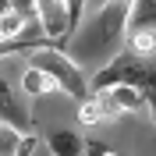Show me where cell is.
Instances as JSON below:
<instances>
[{
  "mask_svg": "<svg viewBox=\"0 0 156 156\" xmlns=\"http://www.w3.org/2000/svg\"><path fill=\"white\" fill-rule=\"evenodd\" d=\"M131 7L135 0H99L85 18L78 21L68 36V53L82 71L107 68L117 53L128 50V32H131Z\"/></svg>",
  "mask_w": 156,
  "mask_h": 156,
  "instance_id": "1",
  "label": "cell"
},
{
  "mask_svg": "<svg viewBox=\"0 0 156 156\" xmlns=\"http://www.w3.org/2000/svg\"><path fill=\"white\" fill-rule=\"evenodd\" d=\"M29 64L39 68V71H46V75L53 78L57 92H64V96H71V99H85L89 89H92L89 85V75L78 68L64 50H57V46H32Z\"/></svg>",
  "mask_w": 156,
  "mask_h": 156,
  "instance_id": "2",
  "label": "cell"
},
{
  "mask_svg": "<svg viewBox=\"0 0 156 156\" xmlns=\"http://www.w3.org/2000/svg\"><path fill=\"white\" fill-rule=\"evenodd\" d=\"M36 4V21L43 25L50 39H60L71 32V14H68V0H32Z\"/></svg>",
  "mask_w": 156,
  "mask_h": 156,
  "instance_id": "3",
  "label": "cell"
},
{
  "mask_svg": "<svg viewBox=\"0 0 156 156\" xmlns=\"http://www.w3.org/2000/svg\"><path fill=\"white\" fill-rule=\"evenodd\" d=\"M0 124H11V128H18V131H29L32 128L29 107H21V99L14 96V89L4 78V71H0Z\"/></svg>",
  "mask_w": 156,
  "mask_h": 156,
  "instance_id": "4",
  "label": "cell"
},
{
  "mask_svg": "<svg viewBox=\"0 0 156 156\" xmlns=\"http://www.w3.org/2000/svg\"><path fill=\"white\" fill-rule=\"evenodd\" d=\"M43 142H46L50 156H85L89 153L85 135H78L75 128H50L43 135Z\"/></svg>",
  "mask_w": 156,
  "mask_h": 156,
  "instance_id": "5",
  "label": "cell"
},
{
  "mask_svg": "<svg viewBox=\"0 0 156 156\" xmlns=\"http://www.w3.org/2000/svg\"><path fill=\"white\" fill-rule=\"evenodd\" d=\"M32 149H36L32 135H25L11 124H0V156H29Z\"/></svg>",
  "mask_w": 156,
  "mask_h": 156,
  "instance_id": "6",
  "label": "cell"
},
{
  "mask_svg": "<svg viewBox=\"0 0 156 156\" xmlns=\"http://www.w3.org/2000/svg\"><path fill=\"white\" fill-rule=\"evenodd\" d=\"M21 89H25V96H46V92H57V85H53V78L46 75V71L39 68H25V75H21Z\"/></svg>",
  "mask_w": 156,
  "mask_h": 156,
  "instance_id": "7",
  "label": "cell"
},
{
  "mask_svg": "<svg viewBox=\"0 0 156 156\" xmlns=\"http://www.w3.org/2000/svg\"><path fill=\"white\" fill-rule=\"evenodd\" d=\"M128 50H131L135 57H149L156 50V32L153 29H131L128 32Z\"/></svg>",
  "mask_w": 156,
  "mask_h": 156,
  "instance_id": "8",
  "label": "cell"
},
{
  "mask_svg": "<svg viewBox=\"0 0 156 156\" xmlns=\"http://www.w3.org/2000/svg\"><path fill=\"white\" fill-rule=\"evenodd\" d=\"M131 29H153L156 32V0H135V7H131Z\"/></svg>",
  "mask_w": 156,
  "mask_h": 156,
  "instance_id": "9",
  "label": "cell"
},
{
  "mask_svg": "<svg viewBox=\"0 0 156 156\" xmlns=\"http://www.w3.org/2000/svg\"><path fill=\"white\" fill-rule=\"evenodd\" d=\"M25 25H29V21L21 18V14H14V11H7V14H0V39H21Z\"/></svg>",
  "mask_w": 156,
  "mask_h": 156,
  "instance_id": "10",
  "label": "cell"
},
{
  "mask_svg": "<svg viewBox=\"0 0 156 156\" xmlns=\"http://www.w3.org/2000/svg\"><path fill=\"white\" fill-rule=\"evenodd\" d=\"M78 121H82V124H99V121H107V114H103V107L96 103L92 92L82 99V107H78Z\"/></svg>",
  "mask_w": 156,
  "mask_h": 156,
  "instance_id": "11",
  "label": "cell"
},
{
  "mask_svg": "<svg viewBox=\"0 0 156 156\" xmlns=\"http://www.w3.org/2000/svg\"><path fill=\"white\" fill-rule=\"evenodd\" d=\"M85 11H89V0H68V14H71V29H75L78 21L85 18Z\"/></svg>",
  "mask_w": 156,
  "mask_h": 156,
  "instance_id": "12",
  "label": "cell"
},
{
  "mask_svg": "<svg viewBox=\"0 0 156 156\" xmlns=\"http://www.w3.org/2000/svg\"><path fill=\"white\" fill-rule=\"evenodd\" d=\"M11 11H14V14H21L25 21L36 18V4H32V0H11Z\"/></svg>",
  "mask_w": 156,
  "mask_h": 156,
  "instance_id": "13",
  "label": "cell"
},
{
  "mask_svg": "<svg viewBox=\"0 0 156 156\" xmlns=\"http://www.w3.org/2000/svg\"><path fill=\"white\" fill-rule=\"evenodd\" d=\"M21 50V39H0V57H11Z\"/></svg>",
  "mask_w": 156,
  "mask_h": 156,
  "instance_id": "14",
  "label": "cell"
}]
</instances>
